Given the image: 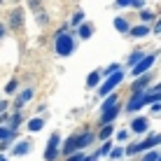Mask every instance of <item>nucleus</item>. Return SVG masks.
Instances as JSON below:
<instances>
[{
	"mask_svg": "<svg viewBox=\"0 0 161 161\" xmlns=\"http://www.w3.org/2000/svg\"><path fill=\"white\" fill-rule=\"evenodd\" d=\"M131 129L133 131H136V133H145L147 131V119H136V121H133V124H131Z\"/></svg>",
	"mask_w": 161,
	"mask_h": 161,
	"instance_id": "11",
	"label": "nucleus"
},
{
	"mask_svg": "<svg viewBox=\"0 0 161 161\" xmlns=\"http://www.w3.org/2000/svg\"><path fill=\"white\" fill-rule=\"evenodd\" d=\"M42 126H44V121H42V119H31V121H28V131H33V133H37V131L42 129Z\"/></svg>",
	"mask_w": 161,
	"mask_h": 161,
	"instance_id": "19",
	"label": "nucleus"
},
{
	"mask_svg": "<svg viewBox=\"0 0 161 161\" xmlns=\"http://www.w3.org/2000/svg\"><path fill=\"white\" fill-rule=\"evenodd\" d=\"M142 105H147V93H133V98L129 101V112H136V110H140Z\"/></svg>",
	"mask_w": 161,
	"mask_h": 161,
	"instance_id": "5",
	"label": "nucleus"
},
{
	"mask_svg": "<svg viewBox=\"0 0 161 161\" xmlns=\"http://www.w3.org/2000/svg\"><path fill=\"white\" fill-rule=\"evenodd\" d=\"M142 58H145V54H140V52H133L131 56H129V65H133V68H136V65L140 63Z\"/></svg>",
	"mask_w": 161,
	"mask_h": 161,
	"instance_id": "18",
	"label": "nucleus"
},
{
	"mask_svg": "<svg viewBox=\"0 0 161 161\" xmlns=\"http://www.w3.org/2000/svg\"><path fill=\"white\" fill-rule=\"evenodd\" d=\"M58 142H61V136H58V133H54V136L49 138V142H47V152H44V159H47V161H54L58 157V152H61Z\"/></svg>",
	"mask_w": 161,
	"mask_h": 161,
	"instance_id": "2",
	"label": "nucleus"
},
{
	"mask_svg": "<svg viewBox=\"0 0 161 161\" xmlns=\"http://www.w3.org/2000/svg\"><path fill=\"white\" fill-rule=\"evenodd\" d=\"M31 98H33V89H26V91H24V93H21V96L14 101V108H21V105H24V103H28Z\"/></svg>",
	"mask_w": 161,
	"mask_h": 161,
	"instance_id": "10",
	"label": "nucleus"
},
{
	"mask_svg": "<svg viewBox=\"0 0 161 161\" xmlns=\"http://www.w3.org/2000/svg\"><path fill=\"white\" fill-rule=\"evenodd\" d=\"M0 3H5V0H0Z\"/></svg>",
	"mask_w": 161,
	"mask_h": 161,
	"instance_id": "38",
	"label": "nucleus"
},
{
	"mask_svg": "<svg viewBox=\"0 0 161 161\" xmlns=\"http://www.w3.org/2000/svg\"><path fill=\"white\" fill-rule=\"evenodd\" d=\"M12 138H14V131H12V129H7V126H0V142H3V145H5L7 140H12Z\"/></svg>",
	"mask_w": 161,
	"mask_h": 161,
	"instance_id": "12",
	"label": "nucleus"
},
{
	"mask_svg": "<svg viewBox=\"0 0 161 161\" xmlns=\"http://www.w3.org/2000/svg\"><path fill=\"white\" fill-rule=\"evenodd\" d=\"M110 149H112V147H110V142H105L103 149H98V154H110Z\"/></svg>",
	"mask_w": 161,
	"mask_h": 161,
	"instance_id": "31",
	"label": "nucleus"
},
{
	"mask_svg": "<svg viewBox=\"0 0 161 161\" xmlns=\"http://www.w3.org/2000/svg\"><path fill=\"white\" fill-rule=\"evenodd\" d=\"M14 89H16V80H12V82L7 84V93H9V91H14Z\"/></svg>",
	"mask_w": 161,
	"mask_h": 161,
	"instance_id": "33",
	"label": "nucleus"
},
{
	"mask_svg": "<svg viewBox=\"0 0 161 161\" xmlns=\"http://www.w3.org/2000/svg\"><path fill=\"white\" fill-rule=\"evenodd\" d=\"M119 114V110H117V105H114L112 110H108V112H103V124H110V121H112L114 117H117Z\"/></svg>",
	"mask_w": 161,
	"mask_h": 161,
	"instance_id": "16",
	"label": "nucleus"
},
{
	"mask_svg": "<svg viewBox=\"0 0 161 161\" xmlns=\"http://www.w3.org/2000/svg\"><path fill=\"white\" fill-rule=\"evenodd\" d=\"M112 131H114V129H112V124H105L103 129H101V133H98V136H101L103 140H105V138H110V136H112Z\"/></svg>",
	"mask_w": 161,
	"mask_h": 161,
	"instance_id": "24",
	"label": "nucleus"
},
{
	"mask_svg": "<svg viewBox=\"0 0 161 161\" xmlns=\"http://www.w3.org/2000/svg\"><path fill=\"white\" fill-rule=\"evenodd\" d=\"M114 28H117L119 33H129V31H131V28H129V21L121 19V16H117V19H114Z\"/></svg>",
	"mask_w": 161,
	"mask_h": 161,
	"instance_id": "14",
	"label": "nucleus"
},
{
	"mask_svg": "<svg viewBox=\"0 0 161 161\" xmlns=\"http://www.w3.org/2000/svg\"><path fill=\"white\" fill-rule=\"evenodd\" d=\"M149 82H152L149 75H142L140 80H136V82H133V93H142V89H147Z\"/></svg>",
	"mask_w": 161,
	"mask_h": 161,
	"instance_id": "9",
	"label": "nucleus"
},
{
	"mask_svg": "<svg viewBox=\"0 0 161 161\" xmlns=\"http://www.w3.org/2000/svg\"><path fill=\"white\" fill-rule=\"evenodd\" d=\"M159 142H161V136H152V138H147V140L138 142V145H131V147H129V154H138V152H142V149L157 147Z\"/></svg>",
	"mask_w": 161,
	"mask_h": 161,
	"instance_id": "3",
	"label": "nucleus"
},
{
	"mask_svg": "<svg viewBox=\"0 0 161 161\" xmlns=\"http://www.w3.org/2000/svg\"><path fill=\"white\" fill-rule=\"evenodd\" d=\"M159 161H161V157H159Z\"/></svg>",
	"mask_w": 161,
	"mask_h": 161,
	"instance_id": "39",
	"label": "nucleus"
},
{
	"mask_svg": "<svg viewBox=\"0 0 161 161\" xmlns=\"http://www.w3.org/2000/svg\"><path fill=\"white\" fill-rule=\"evenodd\" d=\"M142 161H159V154L157 152H147L145 157H142Z\"/></svg>",
	"mask_w": 161,
	"mask_h": 161,
	"instance_id": "27",
	"label": "nucleus"
},
{
	"mask_svg": "<svg viewBox=\"0 0 161 161\" xmlns=\"http://www.w3.org/2000/svg\"><path fill=\"white\" fill-rule=\"evenodd\" d=\"M91 142H93V136H91V133H82V136H77V145H80V149L86 147V145H91Z\"/></svg>",
	"mask_w": 161,
	"mask_h": 161,
	"instance_id": "13",
	"label": "nucleus"
},
{
	"mask_svg": "<svg viewBox=\"0 0 161 161\" xmlns=\"http://www.w3.org/2000/svg\"><path fill=\"white\" fill-rule=\"evenodd\" d=\"M129 33L133 37H142V35H147V33H149V28H147V26H136V28H131Z\"/></svg>",
	"mask_w": 161,
	"mask_h": 161,
	"instance_id": "17",
	"label": "nucleus"
},
{
	"mask_svg": "<svg viewBox=\"0 0 161 161\" xmlns=\"http://www.w3.org/2000/svg\"><path fill=\"white\" fill-rule=\"evenodd\" d=\"M82 19H84V14H82V12H75V16L70 19V24H73V26H80V24H82Z\"/></svg>",
	"mask_w": 161,
	"mask_h": 161,
	"instance_id": "26",
	"label": "nucleus"
},
{
	"mask_svg": "<svg viewBox=\"0 0 161 161\" xmlns=\"http://www.w3.org/2000/svg\"><path fill=\"white\" fill-rule=\"evenodd\" d=\"M91 33H93V26H89V24H82L80 26V37H84V40H86Z\"/></svg>",
	"mask_w": 161,
	"mask_h": 161,
	"instance_id": "20",
	"label": "nucleus"
},
{
	"mask_svg": "<svg viewBox=\"0 0 161 161\" xmlns=\"http://www.w3.org/2000/svg\"><path fill=\"white\" fill-rule=\"evenodd\" d=\"M77 149H80V145H77V136H75V138H68V140L63 142V149H61V152L73 157V152H77Z\"/></svg>",
	"mask_w": 161,
	"mask_h": 161,
	"instance_id": "8",
	"label": "nucleus"
},
{
	"mask_svg": "<svg viewBox=\"0 0 161 161\" xmlns=\"http://www.w3.org/2000/svg\"><path fill=\"white\" fill-rule=\"evenodd\" d=\"M28 7L33 12H42V0H28Z\"/></svg>",
	"mask_w": 161,
	"mask_h": 161,
	"instance_id": "25",
	"label": "nucleus"
},
{
	"mask_svg": "<svg viewBox=\"0 0 161 161\" xmlns=\"http://www.w3.org/2000/svg\"><path fill=\"white\" fill-rule=\"evenodd\" d=\"M47 19H49V16L44 14V12H40V14H37V21H40V26H44V24H47Z\"/></svg>",
	"mask_w": 161,
	"mask_h": 161,
	"instance_id": "30",
	"label": "nucleus"
},
{
	"mask_svg": "<svg viewBox=\"0 0 161 161\" xmlns=\"http://www.w3.org/2000/svg\"><path fill=\"white\" fill-rule=\"evenodd\" d=\"M133 3H136V0H117L119 7H126V5H133Z\"/></svg>",
	"mask_w": 161,
	"mask_h": 161,
	"instance_id": "32",
	"label": "nucleus"
},
{
	"mask_svg": "<svg viewBox=\"0 0 161 161\" xmlns=\"http://www.w3.org/2000/svg\"><path fill=\"white\" fill-rule=\"evenodd\" d=\"M98 80H101V73H91V75L86 77V86H96Z\"/></svg>",
	"mask_w": 161,
	"mask_h": 161,
	"instance_id": "22",
	"label": "nucleus"
},
{
	"mask_svg": "<svg viewBox=\"0 0 161 161\" xmlns=\"http://www.w3.org/2000/svg\"><path fill=\"white\" fill-rule=\"evenodd\" d=\"M9 26H12L14 31L24 26V9L21 7H14L12 12H9Z\"/></svg>",
	"mask_w": 161,
	"mask_h": 161,
	"instance_id": "6",
	"label": "nucleus"
},
{
	"mask_svg": "<svg viewBox=\"0 0 161 161\" xmlns=\"http://www.w3.org/2000/svg\"><path fill=\"white\" fill-rule=\"evenodd\" d=\"M114 105H117V96H114V93H112V96H110L108 101L103 103V112H108V110H112Z\"/></svg>",
	"mask_w": 161,
	"mask_h": 161,
	"instance_id": "21",
	"label": "nucleus"
},
{
	"mask_svg": "<svg viewBox=\"0 0 161 161\" xmlns=\"http://www.w3.org/2000/svg\"><path fill=\"white\" fill-rule=\"evenodd\" d=\"M152 63H154V54H149V56H145L140 61V63L133 68V75H142V73H147L149 68H152Z\"/></svg>",
	"mask_w": 161,
	"mask_h": 161,
	"instance_id": "7",
	"label": "nucleus"
},
{
	"mask_svg": "<svg viewBox=\"0 0 161 161\" xmlns=\"http://www.w3.org/2000/svg\"><path fill=\"white\" fill-rule=\"evenodd\" d=\"M121 154H124V149H121V147H117V149H112V152H110V157H112V159H119Z\"/></svg>",
	"mask_w": 161,
	"mask_h": 161,
	"instance_id": "29",
	"label": "nucleus"
},
{
	"mask_svg": "<svg viewBox=\"0 0 161 161\" xmlns=\"http://www.w3.org/2000/svg\"><path fill=\"white\" fill-rule=\"evenodd\" d=\"M5 108H7V103H5V101H0V114H5Z\"/></svg>",
	"mask_w": 161,
	"mask_h": 161,
	"instance_id": "35",
	"label": "nucleus"
},
{
	"mask_svg": "<svg viewBox=\"0 0 161 161\" xmlns=\"http://www.w3.org/2000/svg\"><path fill=\"white\" fill-rule=\"evenodd\" d=\"M68 161H84V159H82V154H75V157H68Z\"/></svg>",
	"mask_w": 161,
	"mask_h": 161,
	"instance_id": "34",
	"label": "nucleus"
},
{
	"mask_svg": "<svg viewBox=\"0 0 161 161\" xmlns=\"http://www.w3.org/2000/svg\"><path fill=\"white\" fill-rule=\"evenodd\" d=\"M154 31H157V33H161V21H159V24H157V28H154Z\"/></svg>",
	"mask_w": 161,
	"mask_h": 161,
	"instance_id": "37",
	"label": "nucleus"
},
{
	"mask_svg": "<svg viewBox=\"0 0 161 161\" xmlns=\"http://www.w3.org/2000/svg\"><path fill=\"white\" fill-rule=\"evenodd\" d=\"M54 49H56L58 56H70V54L75 52V42H73V35H68V33L61 31L56 42H54Z\"/></svg>",
	"mask_w": 161,
	"mask_h": 161,
	"instance_id": "1",
	"label": "nucleus"
},
{
	"mask_svg": "<svg viewBox=\"0 0 161 161\" xmlns=\"http://www.w3.org/2000/svg\"><path fill=\"white\" fill-rule=\"evenodd\" d=\"M3 35H5V26L0 24V37H3Z\"/></svg>",
	"mask_w": 161,
	"mask_h": 161,
	"instance_id": "36",
	"label": "nucleus"
},
{
	"mask_svg": "<svg viewBox=\"0 0 161 161\" xmlns=\"http://www.w3.org/2000/svg\"><path fill=\"white\" fill-rule=\"evenodd\" d=\"M21 119H24V117H21L19 112H16V114H12V121H9V129H12V131H16V129H19V124H21Z\"/></svg>",
	"mask_w": 161,
	"mask_h": 161,
	"instance_id": "23",
	"label": "nucleus"
},
{
	"mask_svg": "<svg viewBox=\"0 0 161 161\" xmlns=\"http://www.w3.org/2000/svg\"><path fill=\"white\" fill-rule=\"evenodd\" d=\"M121 80H124V73H121V70H119V73H114V75H110L108 80H105V84H103L101 89H98V91H101V96H108V93L112 91V89L117 86Z\"/></svg>",
	"mask_w": 161,
	"mask_h": 161,
	"instance_id": "4",
	"label": "nucleus"
},
{
	"mask_svg": "<svg viewBox=\"0 0 161 161\" xmlns=\"http://www.w3.org/2000/svg\"><path fill=\"white\" fill-rule=\"evenodd\" d=\"M140 19H142V21H149V19H154V14L149 12V9H142V12H140Z\"/></svg>",
	"mask_w": 161,
	"mask_h": 161,
	"instance_id": "28",
	"label": "nucleus"
},
{
	"mask_svg": "<svg viewBox=\"0 0 161 161\" xmlns=\"http://www.w3.org/2000/svg\"><path fill=\"white\" fill-rule=\"evenodd\" d=\"M28 149H31V145H28V142H19V145H14V149H12V152L16 154V157H24V154H28Z\"/></svg>",
	"mask_w": 161,
	"mask_h": 161,
	"instance_id": "15",
	"label": "nucleus"
}]
</instances>
